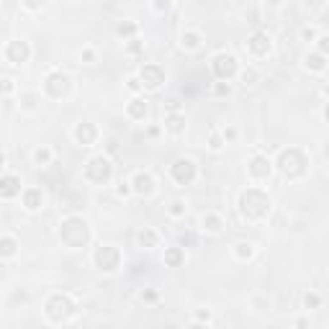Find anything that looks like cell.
<instances>
[{
	"label": "cell",
	"mask_w": 329,
	"mask_h": 329,
	"mask_svg": "<svg viewBox=\"0 0 329 329\" xmlns=\"http://www.w3.org/2000/svg\"><path fill=\"white\" fill-rule=\"evenodd\" d=\"M26 5L31 8V10H36V8H41V5H44V0H26Z\"/></svg>",
	"instance_id": "f546056e"
},
{
	"label": "cell",
	"mask_w": 329,
	"mask_h": 329,
	"mask_svg": "<svg viewBox=\"0 0 329 329\" xmlns=\"http://www.w3.org/2000/svg\"><path fill=\"white\" fill-rule=\"evenodd\" d=\"M134 31H137V26H134V23H121V26H118V34H121V36H131Z\"/></svg>",
	"instance_id": "4316f807"
},
{
	"label": "cell",
	"mask_w": 329,
	"mask_h": 329,
	"mask_svg": "<svg viewBox=\"0 0 329 329\" xmlns=\"http://www.w3.org/2000/svg\"><path fill=\"white\" fill-rule=\"evenodd\" d=\"M21 190V180L16 175H5L3 180H0V196H5V198H13L16 193Z\"/></svg>",
	"instance_id": "5bb4252c"
},
{
	"label": "cell",
	"mask_w": 329,
	"mask_h": 329,
	"mask_svg": "<svg viewBox=\"0 0 329 329\" xmlns=\"http://www.w3.org/2000/svg\"><path fill=\"white\" fill-rule=\"evenodd\" d=\"M172 177L180 185H188V183H193V177H196V164H193L190 160H177L175 164H172Z\"/></svg>",
	"instance_id": "ba28073f"
},
{
	"label": "cell",
	"mask_w": 329,
	"mask_h": 329,
	"mask_svg": "<svg viewBox=\"0 0 329 329\" xmlns=\"http://www.w3.org/2000/svg\"><path fill=\"white\" fill-rule=\"evenodd\" d=\"M234 72H237V59H234V54H219L214 59V75H216V78L229 80Z\"/></svg>",
	"instance_id": "52a82bcc"
},
{
	"label": "cell",
	"mask_w": 329,
	"mask_h": 329,
	"mask_svg": "<svg viewBox=\"0 0 329 329\" xmlns=\"http://www.w3.org/2000/svg\"><path fill=\"white\" fill-rule=\"evenodd\" d=\"M247 47H249V52H255V54H267V52H270V36L257 31V34H252Z\"/></svg>",
	"instance_id": "4fadbf2b"
},
{
	"label": "cell",
	"mask_w": 329,
	"mask_h": 329,
	"mask_svg": "<svg viewBox=\"0 0 329 329\" xmlns=\"http://www.w3.org/2000/svg\"><path fill=\"white\" fill-rule=\"evenodd\" d=\"M67 87H70V80H67V75H62V72H52L47 78V93L54 95V98H62L67 93Z\"/></svg>",
	"instance_id": "30bf717a"
},
{
	"label": "cell",
	"mask_w": 329,
	"mask_h": 329,
	"mask_svg": "<svg viewBox=\"0 0 329 329\" xmlns=\"http://www.w3.org/2000/svg\"><path fill=\"white\" fill-rule=\"evenodd\" d=\"M8 59L13 65H21L28 59V47H26V41H10L8 44Z\"/></svg>",
	"instance_id": "7c38bea8"
},
{
	"label": "cell",
	"mask_w": 329,
	"mask_h": 329,
	"mask_svg": "<svg viewBox=\"0 0 329 329\" xmlns=\"http://www.w3.org/2000/svg\"><path fill=\"white\" fill-rule=\"evenodd\" d=\"M270 3H273V5H278V3H280V0H270Z\"/></svg>",
	"instance_id": "ab89813d"
},
{
	"label": "cell",
	"mask_w": 329,
	"mask_h": 329,
	"mask_svg": "<svg viewBox=\"0 0 329 329\" xmlns=\"http://www.w3.org/2000/svg\"><path fill=\"white\" fill-rule=\"evenodd\" d=\"M59 237H62V242L67 247H82L90 232H87V224L82 219H67L62 224V229H59Z\"/></svg>",
	"instance_id": "7a4b0ae2"
},
{
	"label": "cell",
	"mask_w": 329,
	"mask_h": 329,
	"mask_svg": "<svg viewBox=\"0 0 329 329\" xmlns=\"http://www.w3.org/2000/svg\"><path fill=\"white\" fill-rule=\"evenodd\" d=\"M327 41H329V39H327V36H322V39H319V49H322V54H324V52H327Z\"/></svg>",
	"instance_id": "d590c367"
},
{
	"label": "cell",
	"mask_w": 329,
	"mask_h": 329,
	"mask_svg": "<svg viewBox=\"0 0 329 329\" xmlns=\"http://www.w3.org/2000/svg\"><path fill=\"white\" fill-rule=\"evenodd\" d=\"M139 78H142V82L149 87V90H157V87L164 82V72L157 65H144L142 72H139Z\"/></svg>",
	"instance_id": "9c48e42d"
},
{
	"label": "cell",
	"mask_w": 329,
	"mask_h": 329,
	"mask_svg": "<svg viewBox=\"0 0 329 329\" xmlns=\"http://www.w3.org/2000/svg\"><path fill=\"white\" fill-rule=\"evenodd\" d=\"M255 78H257V72H255V70H249V72H245V85H249V82H252V80H255Z\"/></svg>",
	"instance_id": "4dcf8cb0"
},
{
	"label": "cell",
	"mask_w": 329,
	"mask_h": 329,
	"mask_svg": "<svg viewBox=\"0 0 329 329\" xmlns=\"http://www.w3.org/2000/svg\"><path fill=\"white\" fill-rule=\"evenodd\" d=\"M306 67L309 70H324V54H311V57H306Z\"/></svg>",
	"instance_id": "603a6c76"
},
{
	"label": "cell",
	"mask_w": 329,
	"mask_h": 329,
	"mask_svg": "<svg viewBox=\"0 0 329 329\" xmlns=\"http://www.w3.org/2000/svg\"><path fill=\"white\" fill-rule=\"evenodd\" d=\"M0 255H3V257L16 255V239H13V237H3V239H0Z\"/></svg>",
	"instance_id": "ffe728a7"
},
{
	"label": "cell",
	"mask_w": 329,
	"mask_h": 329,
	"mask_svg": "<svg viewBox=\"0 0 329 329\" xmlns=\"http://www.w3.org/2000/svg\"><path fill=\"white\" fill-rule=\"evenodd\" d=\"M137 239H139L142 247H155V245H157V234H155L152 229H142V232L137 234Z\"/></svg>",
	"instance_id": "7402d4cb"
},
{
	"label": "cell",
	"mask_w": 329,
	"mask_h": 329,
	"mask_svg": "<svg viewBox=\"0 0 329 329\" xmlns=\"http://www.w3.org/2000/svg\"><path fill=\"white\" fill-rule=\"evenodd\" d=\"M211 147H214V149H219V147H221V139L216 137V134H214V137H211Z\"/></svg>",
	"instance_id": "8d00e7d4"
},
{
	"label": "cell",
	"mask_w": 329,
	"mask_h": 329,
	"mask_svg": "<svg viewBox=\"0 0 329 329\" xmlns=\"http://www.w3.org/2000/svg\"><path fill=\"white\" fill-rule=\"evenodd\" d=\"M183 211H185V208H183V203H172V214H175V216H180Z\"/></svg>",
	"instance_id": "e575fe53"
},
{
	"label": "cell",
	"mask_w": 329,
	"mask_h": 329,
	"mask_svg": "<svg viewBox=\"0 0 329 329\" xmlns=\"http://www.w3.org/2000/svg\"><path fill=\"white\" fill-rule=\"evenodd\" d=\"M134 190L139 193V196H149V193L155 190V180L149 175H144V172H139L137 177H134Z\"/></svg>",
	"instance_id": "9a60e30c"
},
{
	"label": "cell",
	"mask_w": 329,
	"mask_h": 329,
	"mask_svg": "<svg viewBox=\"0 0 329 329\" xmlns=\"http://www.w3.org/2000/svg\"><path fill=\"white\" fill-rule=\"evenodd\" d=\"M203 224H206V229H208V232H219V229H221V221H219L216 216H208Z\"/></svg>",
	"instance_id": "d4e9b609"
},
{
	"label": "cell",
	"mask_w": 329,
	"mask_h": 329,
	"mask_svg": "<svg viewBox=\"0 0 329 329\" xmlns=\"http://www.w3.org/2000/svg\"><path fill=\"white\" fill-rule=\"evenodd\" d=\"M216 93H219V95H229V85H224V82L216 85Z\"/></svg>",
	"instance_id": "836d02e7"
},
{
	"label": "cell",
	"mask_w": 329,
	"mask_h": 329,
	"mask_svg": "<svg viewBox=\"0 0 329 329\" xmlns=\"http://www.w3.org/2000/svg\"><path fill=\"white\" fill-rule=\"evenodd\" d=\"M111 162L106 157H93L90 162H87V167H85V175H87V180L90 183H106L108 177H111Z\"/></svg>",
	"instance_id": "277c9868"
},
{
	"label": "cell",
	"mask_w": 329,
	"mask_h": 329,
	"mask_svg": "<svg viewBox=\"0 0 329 329\" xmlns=\"http://www.w3.org/2000/svg\"><path fill=\"white\" fill-rule=\"evenodd\" d=\"M155 8H157V10H167V8H170V0H157Z\"/></svg>",
	"instance_id": "1f68e13d"
},
{
	"label": "cell",
	"mask_w": 329,
	"mask_h": 329,
	"mask_svg": "<svg viewBox=\"0 0 329 329\" xmlns=\"http://www.w3.org/2000/svg\"><path fill=\"white\" fill-rule=\"evenodd\" d=\"M3 162H5V157H3V155H0V167H3Z\"/></svg>",
	"instance_id": "f35d334b"
},
{
	"label": "cell",
	"mask_w": 329,
	"mask_h": 329,
	"mask_svg": "<svg viewBox=\"0 0 329 329\" xmlns=\"http://www.w3.org/2000/svg\"><path fill=\"white\" fill-rule=\"evenodd\" d=\"M237 257L249 260V257H252V247H249V245H245V242H239V245H237Z\"/></svg>",
	"instance_id": "cb8c5ba5"
},
{
	"label": "cell",
	"mask_w": 329,
	"mask_h": 329,
	"mask_svg": "<svg viewBox=\"0 0 329 329\" xmlns=\"http://www.w3.org/2000/svg\"><path fill=\"white\" fill-rule=\"evenodd\" d=\"M278 164H280V170L286 172V175L296 177V175H304V170H306V157H304V152H298V149H286V152L280 155Z\"/></svg>",
	"instance_id": "3957f363"
},
{
	"label": "cell",
	"mask_w": 329,
	"mask_h": 329,
	"mask_svg": "<svg viewBox=\"0 0 329 329\" xmlns=\"http://www.w3.org/2000/svg\"><path fill=\"white\" fill-rule=\"evenodd\" d=\"M95 265L103 273H113V270H118V265H121V255H118L116 247L106 245V247H100L95 252Z\"/></svg>",
	"instance_id": "8992f818"
},
{
	"label": "cell",
	"mask_w": 329,
	"mask_h": 329,
	"mask_svg": "<svg viewBox=\"0 0 329 329\" xmlns=\"http://www.w3.org/2000/svg\"><path fill=\"white\" fill-rule=\"evenodd\" d=\"M36 160H39V162H47V160H49V152H47V149H39V152H36Z\"/></svg>",
	"instance_id": "d6a6232c"
},
{
	"label": "cell",
	"mask_w": 329,
	"mask_h": 329,
	"mask_svg": "<svg viewBox=\"0 0 329 329\" xmlns=\"http://www.w3.org/2000/svg\"><path fill=\"white\" fill-rule=\"evenodd\" d=\"M72 311H75V306H72V301H70L67 296H52L49 301H47V317H49L52 322L67 319Z\"/></svg>",
	"instance_id": "5b68a950"
},
{
	"label": "cell",
	"mask_w": 329,
	"mask_h": 329,
	"mask_svg": "<svg viewBox=\"0 0 329 329\" xmlns=\"http://www.w3.org/2000/svg\"><path fill=\"white\" fill-rule=\"evenodd\" d=\"M23 206L31 208V211H36V208L41 206V190H36V188L26 190V193H23Z\"/></svg>",
	"instance_id": "ac0fdd59"
},
{
	"label": "cell",
	"mask_w": 329,
	"mask_h": 329,
	"mask_svg": "<svg viewBox=\"0 0 329 329\" xmlns=\"http://www.w3.org/2000/svg\"><path fill=\"white\" fill-rule=\"evenodd\" d=\"M95 137H98V131H95V126L93 124H78V129H75V139H78L82 147H90L93 142H95Z\"/></svg>",
	"instance_id": "8fae6325"
},
{
	"label": "cell",
	"mask_w": 329,
	"mask_h": 329,
	"mask_svg": "<svg viewBox=\"0 0 329 329\" xmlns=\"http://www.w3.org/2000/svg\"><path fill=\"white\" fill-rule=\"evenodd\" d=\"M0 90H3V93H10V90H13V82H10V80H0Z\"/></svg>",
	"instance_id": "f1b7e54d"
},
{
	"label": "cell",
	"mask_w": 329,
	"mask_h": 329,
	"mask_svg": "<svg viewBox=\"0 0 329 329\" xmlns=\"http://www.w3.org/2000/svg\"><path fill=\"white\" fill-rule=\"evenodd\" d=\"M249 172L255 177H267V175H270V160H267V157H255L249 162Z\"/></svg>",
	"instance_id": "2e32d148"
},
{
	"label": "cell",
	"mask_w": 329,
	"mask_h": 329,
	"mask_svg": "<svg viewBox=\"0 0 329 329\" xmlns=\"http://www.w3.org/2000/svg\"><path fill=\"white\" fill-rule=\"evenodd\" d=\"M304 301H306V306H309V309H314V306H319V296H314V293H309V296L304 298Z\"/></svg>",
	"instance_id": "83f0119b"
},
{
	"label": "cell",
	"mask_w": 329,
	"mask_h": 329,
	"mask_svg": "<svg viewBox=\"0 0 329 329\" xmlns=\"http://www.w3.org/2000/svg\"><path fill=\"white\" fill-rule=\"evenodd\" d=\"M164 126H167V131H172V134H180L185 129V118L177 116V113H172V116L164 118Z\"/></svg>",
	"instance_id": "d6986e66"
},
{
	"label": "cell",
	"mask_w": 329,
	"mask_h": 329,
	"mask_svg": "<svg viewBox=\"0 0 329 329\" xmlns=\"http://www.w3.org/2000/svg\"><path fill=\"white\" fill-rule=\"evenodd\" d=\"M239 208H242V214L249 216V219H262L267 211H270V201L262 190H255L249 188L242 193V198H239Z\"/></svg>",
	"instance_id": "6da1fadb"
},
{
	"label": "cell",
	"mask_w": 329,
	"mask_h": 329,
	"mask_svg": "<svg viewBox=\"0 0 329 329\" xmlns=\"http://www.w3.org/2000/svg\"><path fill=\"white\" fill-rule=\"evenodd\" d=\"M183 44H185L188 49H196V47H198V36H196V34H185V36H183Z\"/></svg>",
	"instance_id": "484cf974"
},
{
	"label": "cell",
	"mask_w": 329,
	"mask_h": 329,
	"mask_svg": "<svg viewBox=\"0 0 329 329\" xmlns=\"http://www.w3.org/2000/svg\"><path fill=\"white\" fill-rule=\"evenodd\" d=\"M183 260H185V252L180 247H170L167 252H164V262H167L170 267H180Z\"/></svg>",
	"instance_id": "e0dca14e"
},
{
	"label": "cell",
	"mask_w": 329,
	"mask_h": 329,
	"mask_svg": "<svg viewBox=\"0 0 329 329\" xmlns=\"http://www.w3.org/2000/svg\"><path fill=\"white\" fill-rule=\"evenodd\" d=\"M129 116L131 118H144L147 116V103L144 100H131L129 103Z\"/></svg>",
	"instance_id": "44dd1931"
},
{
	"label": "cell",
	"mask_w": 329,
	"mask_h": 329,
	"mask_svg": "<svg viewBox=\"0 0 329 329\" xmlns=\"http://www.w3.org/2000/svg\"><path fill=\"white\" fill-rule=\"evenodd\" d=\"M314 36V28H304V39H311Z\"/></svg>",
	"instance_id": "74e56055"
}]
</instances>
